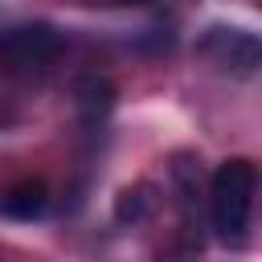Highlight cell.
I'll return each mask as SVG.
<instances>
[{"label": "cell", "mask_w": 262, "mask_h": 262, "mask_svg": "<svg viewBox=\"0 0 262 262\" xmlns=\"http://www.w3.org/2000/svg\"><path fill=\"white\" fill-rule=\"evenodd\" d=\"M254 188H258V172L246 156L217 164V172L209 180V213H213V229L225 246H246V229H250V213H254Z\"/></svg>", "instance_id": "cell-1"}, {"label": "cell", "mask_w": 262, "mask_h": 262, "mask_svg": "<svg viewBox=\"0 0 262 262\" xmlns=\"http://www.w3.org/2000/svg\"><path fill=\"white\" fill-rule=\"evenodd\" d=\"M61 45H66V37L53 25H45V20L0 29V74H33V70H45L61 53Z\"/></svg>", "instance_id": "cell-2"}, {"label": "cell", "mask_w": 262, "mask_h": 262, "mask_svg": "<svg viewBox=\"0 0 262 262\" xmlns=\"http://www.w3.org/2000/svg\"><path fill=\"white\" fill-rule=\"evenodd\" d=\"M201 57H209L221 74H233V78H254L258 66H262V45L254 33L246 29H225V25H213L205 29V37L196 41Z\"/></svg>", "instance_id": "cell-3"}, {"label": "cell", "mask_w": 262, "mask_h": 262, "mask_svg": "<svg viewBox=\"0 0 262 262\" xmlns=\"http://www.w3.org/2000/svg\"><path fill=\"white\" fill-rule=\"evenodd\" d=\"M45 209H49V188H45V180H33V176L16 180L0 196V213L12 221H37V217H45Z\"/></svg>", "instance_id": "cell-4"}, {"label": "cell", "mask_w": 262, "mask_h": 262, "mask_svg": "<svg viewBox=\"0 0 262 262\" xmlns=\"http://www.w3.org/2000/svg\"><path fill=\"white\" fill-rule=\"evenodd\" d=\"M115 98H119L115 86L106 78H98V74H86V78L74 82V106H78L82 123H102L115 111Z\"/></svg>", "instance_id": "cell-5"}, {"label": "cell", "mask_w": 262, "mask_h": 262, "mask_svg": "<svg viewBox=\"0 0 262 262\" xmlns=\"http://www.w3.org/2000/svg\"><path fill=\"white\" fill-rule=\"evenodd\" d=\"M151 209H156L151 184H127V188H119V196H115V221H119V225H139V221L151 217Z\"/></svg>", "instance_id": "cell-6"}, {"label": "cell", "mask_w": 262, "mask_h": 262, "mask_svg": "<svg viewBox=\"0 0 262 262\" xmlns=\"http://www.w3.org/2000/svg\"><path fill=\"white\" fill-rule=\"evenodd\" d=\"M86 4H147V0H86Z\"/></svg>", "instance_id": "cell-7"}]
</instances>
